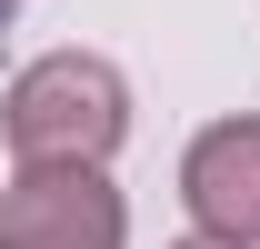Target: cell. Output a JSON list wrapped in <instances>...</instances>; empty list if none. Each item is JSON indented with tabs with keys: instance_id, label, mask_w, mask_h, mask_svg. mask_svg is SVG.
<instances>
[{
	"instance_id": "6da1fadb",
	"label": "cell",
	"mask_w": 260,
	"mask_h": 249,
	"mask_svg": "<svg viewBox=\"0 0 260 249\" xmlns=\"http://www.w3.org/2000/svg\"><path fill=\"white\" fill-rule=\"evenodd\" d=\"M130 130V80L90 50H50L10 80L0 100V140L20 170H100Z\"/></svg>"
},
{
	"instance_id": "7a4b0ae2",
	"label": "cell",
	"mask_w": 260,
	"mask_h": 249,
	"mask_svg": "<svg viewBox=\"0 0 260 249\" xmlns=\"http://www.w3.org/2000/svg\"><path fill=\"white\" fill-rule=\"evenodd\" d=\"M130 210L100 170H20L0 189V249H120Z\"/></svg>"
},
{
	"instance_id": "3957f363",
	"label": "cell",
	"mask_w": 260,
	"mask_h": 249,
	"mask_svg": "<svg viewBox=\"0 0 260 249\" xmlns=\"http://www.w3.org/2000/svg\"><path fill=\"white\" fill-rule=\"evenodd\" d=\"M180 199H190L200 239L260 249V120H210L180 159Z\"/></svg>"
},
{
	"instance_id": "277c9868",
	"label": "cell",
	"mask_w": 260,
	"mask_h": 249,
	"mask_svg": "<svg viewBox=\"0 0 260 249\" xmlns=\"http://www.w3.org/2000/svg\"><path fill=\"white\" fill-rule=\"evenodd\" d=\"M170 249H230V239H170Z\"/></svg>"
}]
</instances>
